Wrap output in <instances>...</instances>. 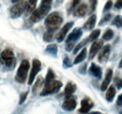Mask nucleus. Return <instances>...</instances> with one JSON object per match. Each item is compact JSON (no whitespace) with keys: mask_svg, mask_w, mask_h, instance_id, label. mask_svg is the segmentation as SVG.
Segmentation results:
<instances>
[{"mask_svg":"<svg viewBox=\"0 0 122 114\" xmlns=\"http://www.w3.org/2000/svg\"><path fill=\"white\" fill-rule=\"evenodd\" d=\"M63 22V19L61 15L58 12H53L47 16L45 19V26L48 28V30H53L55 31L57 29Z\"/></svg>","mask_w":122,"mask_h":114,"instance_id":"nucleus-1","label":"nucleus"},{"mask_svg":"<svg viewBox=\"0 0 122 114\" xmlns=\"http://www.w3.org/2000/svg\"><path fill=\"white\" fill-rule=\"evenodd\" d=\"M29 62L27 60H23L22 63L20 64V66L17 70L15 76V80L20 82V83H24L26 80L27 77V72L29 70Z\"/></svg>","mask_w":122,"mask_h":114,"instance_id":"nucleus-2","label":"nucleus"},{"mask_svg":"<svg viewBox=\"0 0 122 114\" xmlns=\"http://www.w3.org/2000/svg\"><path fill=\"white\" fill-rule=\"evenodd\" d=\"M62 87V82L59 81H52L48 83H45V87L42 90V92L41 93V95H51V94H55L56 93L59 89Z\"/></svg>","mask_w":122,"mask_h":114,"instance_id":"nucleus-3","label":"nucleus"},{"mask_svg":"<svg viewBox=\"0 0 122 114\" xmlns=\"http://www.w3.org/2000/svg\"><path fill=\"white\" fill-rule=\"evenodd\" d=\"M26 9V2L25 0H20L15 5H13L10 9V17L11 18H18L24 13Z\"/></svg>","mask_w":122,"mask_h":114,"instance_id":"nucleus-4","label":"nucleus"},{"mask_svg":"<svg viewBox=\"0 0 122 114\" xmlns=\"http://www.w3.org/2000/svg\"><path fill=\"white\" fill-rule=\"evenodd\" d=\"M1 63H4L6 66H10L14 63V54L10 50H5L1 52Z\"/></svg>","mask_w":122,"mask_h":114,"instance_id":"nucleus-5","label":"nucleus"},{"mask_svg":"<svg viewBox=\"0 0 122 114\" xmlns=\"http://www.w3.org/2000/svg\"><path fill=\"white\" fill-rule=\"evenodd\" d=\"M41 67V64L38 59H34L33 63H32V69H31L30 75H29V79H28V84H32L37 74L40 72Z\"/></svg>","mask_w":122,"mask_h":114,"instance_id":"nucleus-6","label":"nucleus"},{"mask_svg":"<svg viewBox=\"0 0 122 114\" xmlns=\"http://www.w3.org/2000/svg\"><path fill=\"white\" fill-rule=\"evenodd\" d=\"M73 26V23L72 22H70V23H67L61 29L60 31H59V33L57 34V36H56V40L58 41V42H62L64 39H65V38H66V35L68 34V32L71 30V28Z\"/></svg>","mask_w":122,"mask_h":114,"instance_id":"nucleus-7","label":"nucleus"},{"mask_svg":"<svg viewBox=\"0 0 122 114\" xmlns=\"http://www.w3.org/2000/svg\"><path fill=\"white\" fill-rule=\"evenodd\" d=\"M62 108L65 110H70V111L73 110L76 108V100L74 99L71 95L66 97V100L64 101V103L62 105Z\"/></svg>","mask_w":122,"mask_h":114,"instance_id":"nucleus-8","label":"nucleus"},{"mask_svg":"<svg viewBox=\"0 0 122 114\" xmlns=\"http://www.w3.org/2000/svg\"><path fill=\"white\" fill-rule=\"evenodd\" d=\"M93 107V102L89 98H85L82 100L81 102V108L79 109V111L81 113H87L91 108Z\"/></svg>","mask_w":122,"mask_h":114,"instance_id":"nucleus-9","label":"nucleus"},{"mask_svg":"<svg viewBox=\"0 0 122 114\" xmlns=\"http://www.w3.org/2000/svg\"><path fill=\"white\" fill-rule=\"evenodd\" d=\"M102 40H95L93 44L91 45V48H90V52H89V58L92 59L93 57H95V55L99 52L100 49L102 48Z\"/></svg>","mask_w":122,"mask_h":114,"instance_id":"nucleus-10","label":"nucleus"},{"mask_svg":"<svg viewBox=\"0 0 122 114\" xmlns=\"http://www.w3.org/2000/svg\"><path fill=\"white\" fill-rule=\"evenodd\" d=\"M52 1L53 0H42L41 1V7L39 8L42 16L44 17L50 10L51 9V4H52Z\"/></svg>","mask_w":122,"mask_h":114,"instance_id":"nucleus-11","label":"nucleus"},{"mask_svg":"<svg viewBox=\"0 0 122 114\" xmlns=\"http://www.w3.org/2000/svg\"><path fill=\"white\" fill-rule=\"evenodd\" d=\"M82 34H83V33H82V30L80 28L74 29V30L69 35V37H68V38H67V42H75L79 38H81Z\"/></svg>","mask_w":122,"mask_h":114,"instance_id":"nucleus-12","label":"nucleus"},{"mask_svg":"<svg viewBox=\"0 0 122 114\" xmlns=\"http://www.w3.org/2000/svg\"><path fill=\"white\" fill-rule=\"evenodd\" d=\"M110 51H111V48H110V46L109 45H105L103 48H102V50L101 51V52L99 53V61L100 62H104V61H106L107 59H108V57H109V54H110Z\"/></svg>","mask_w":122,"mask_h":114,"instance_id":"nucleus-13","label":"nucleus"},{"mask_svg":"<svg viewBox=\"0 0 122 114\" xmlns=\"http://www.w3.org/2000/svg\"><path fill=\"white\" fill-rule=\"evenodd\" d=\"M112 75H113V70L112 69H108L106 71V74H105V78L102 81V91H105L107 88H108V85L109 83L111 82V80H112Z\"/></svg>","mask_w":122,"mask_h":114,"instance_id":"nucleus-14","label":"nucleus"},{"mask_svg":"<svg viewBox=\"0 0 122 114\" xmlns=\"http://www.w3.org/2000/svg\"><path fill=\"white\" fill-rule=\"evenodd\" d=\"M86 10H87V6L86 4H81V5H78L75 8L74 14L78 17H83V16L86 15Z\"/></svg>","mask_w":122,"mask_h":114,"instance_id":"nucleus-15","label":"nucleus"},{"mask_svg":"<svg viewBox=\"0 0 122 114\" xmlns=\"http://www.w3.org/2000/svg\"><path fill=\"white\" fill-rule=\"evenodd\" d=\"M96 20H97L96 15H91V16L87 19V21L86 22L84 27L86 29V30H91V29H93L94 26H95V24H96Z\"/></svg>","mask_w":122,"mask_h":114,"instance_id":"nucleus-16","label":"nucleus"},{"mask_svg":"<svg viewBox=\"0 0 122 114\" xmlns=\"http://www.w3.org/2000/svg\"><path fill=\"white\" fill-rule=\"evenodd\" d=\"M42 18H43V16L41 14L40 9H37V10H35L32 12L31 17H30V21L32 23H37V22H39V21H40L41 19H42Z\"/></svg>","mask_w":122,"mask_h":114,"instance_id":"nucleus-17","label":"nucleus"},{"mask_svg":"<svg viewBox=\"0 0 122 114\" xmlns=\"http://www.w3.org/2000/svg\"><path fill=\"white\" fill-rule=\"evenodd\" d=\"M89 71H90V73H91L94 77H97V78H101L102 77V69L96 64H92Z\"/></svg>","mask_w":122,"mask_h":114,"instance_id":"nucleus-18","label":"nucleus"},{"mask_svg":"<svg viewBox=\"0 0 122 114\" xmlns=\"http://www.w3.org/2000/svg\"><path fill=\"white\" fill-rule=\"evenodd\" d=\"M37 2H38V0H28V2L26 3V9H25L26 14H30L35 10Z\"/></svg>","mask_w":122,"mask_h":114,"instance_id":"nucleus-19","label":"nucleus"},{"mask_svg":"<svg viewBox=\"0 0 122 114\" xmlns=\"http://www.w3.org/2000/svg\"><path fill=\"white\" fill-rule=\"evenodd\" d=\"M75 90H76L75 84H73L72 82H69V83L67 84V86H66V88H65V95H66V97L71 96V95L75 92Z\"/></svg>","mask_w":122,"mask_h":114,"instance_id":"nucleus-20","label":"nucleus"},{"mask_svg":"<svg viewBox=\"0 0 122 114\" xmlns=\"http://www.w3.org/2000/svg\"><path fill=\"white\" fill-rule=\"evenodd\" d=\"M116 95V89L114 86H110L107 90L106 93V100L108 102H112L114 100V97Z\"/></svg>","mask_w":122,"mask_h":114,"instance_id":"nucleus-21","label":"nucleus"},{"mask_svg":"<svg viewBox=\"0 0 122 114\" xmlns=\"http://www.w3.org/2000/svg\"><path fill=\"white\" fill-rule=\"evenodd\" d=\"M42 85H43V79H42L41 77H40V78H38V80L36 81L35 84L33 86V93H34L35 95H37L38 92L41 90V88Z\"/></svg>","mask_w":122,"mask_h":114,"instance_id":"nucleus-22","label":"nucleus"},{"mask_svg":"<svg viewBox=\"0 0 122 114\" xmlns=\"http://www.w3.org/2000/svg\"><path fill=\"white\" fill-rule=\"evenodd\" d=\"M86 56V48H84L82 51H81V52L77 55V57L75 58V60H74V62H73V64H79V63H81L83 60H85V58Z\"/></svg>","mask_w":122,"mask_h":114,"instance_id":"nucleus-23","label":"nucleus"},{"mask_svg":"<svg viewBox=\"0 0 122 114\" xmlns=\"http://www.w3.org/2000/svg\"><path fill=\"white\" fill-rule=\"evenodd\" d=\"M100 34H101V31H100L99 29L94 30L91 34H90V36L88 37V38H87L88 41H95V40H97V38H99Z\"/></svg>","mask_w":122,"mask_h":114,"instance_id":"nucleus-24","label":"nucleus"},{"mask_svg":"<svg viewBox=\"0 0 122 114\" xmlns=\"http://www.w3.org/2000/svg\"><path fill=\"white\" fill-rule=\"evenodd\" d=\"M54 38V31L53 30H48L47 32H45L44 36H43V39L46 42H50L53 40Z\"/></svg>","mask_w":122,"mask_h":114,"instance_id":"nucleus-25","label":"nucleus"},{"mask_svg":"<svg viewBox=\"0 0 122 114\" xmlns=\"http://www.w3.org/2000/svg\"><path fill=\"white\" fill-rule=\"evenodd\" d=\"M114 37V32L112 29H107L104 32V34L102 35V39L103 40H110L112 38Z\"/></svg>","mask_w":122,"mask_h":114,"instance_id":"nucleus-26","label":"nucleus"},{"mask_svg":"<svg viewBox=\"0 0 122 114\" xmlns=\"http://www.w3.org/2000/svg\"><path fill=\"white\" fill-rule=\"evenodd\" d=\"M55 79V73L53 72V70L49 69L48 72H47V76H46V79H45V83H48L52 81H54Z\"/></svg>","mask_w":122,"mask_h":114,"instance_id":"nucleus-27","label":"nucleus"},{"mask_svg":"<svg viewBox=\"0 0 122 114\" xmlns=\"http://www.w3.org/2000/svg\"><path fill=\"white\" fill-rule=\"evenodd\" d=\"M56 51H57V47L56 45L55 44H52V45H49L46 49V52H50V53H53V54H56Z\"/></svg>","mask_w":122,"mask_h":114,"instance_id":"nucleus-28","label":"nucleus"},{"mask_svg":"<svg viewBox=\"0 0 122 114\" xmlns=\"http://www.w3.org/2000/svg\"><path fill=\"white\" fill-rule=\"evenodd\" d=\"M113 24L116 25V26H117V27H122V17L121 16H117L115 19H114V21H113Z\"/></svg>","mask_w":122,"mask_h":114,"instance_id":"nucleus-29","label":"nucleus"},{"mask_svg":"<svg viewBox=\"0 0 122 114\" xmlns=\"http://www.w3.org/2000/svg\"><path fill=\"white\" fill-rule=\"evenodd\" d=\"M97 2H98V0H89V4H90V6H89V8H90L89 11L90 12L95 10L96 6H97Z\"/></svg>","mask_w":122,"mask_h":114,"instance_id":"nucleus-30","label":"nucleus"},{"mask_svg":"<svg viewBox=\"0 0 122 114\" xmlns=\"http://www.w3.org/2000/svg\"><path fill=\"white\" fill-rule=\"evenodd\" d=\"M86 42H88V39H86V40H83L81 43H79V44L76 46V48L74 49V53H77V52H78V51H79V50H80V49H81V48H82Z\"/></svg>","mask_w":122,"mask_h":114,"instance_id":"nucleus-31","label":"nucleus"},{"mask_svg":"<svg viewBox=\"0 0 122 114\" xmlns=\"http://www.w3.org/2000/svg\"><path fill=\"white\" fill-rule=\"evenodd\" d=\"M111 17H112V14H110V13H108V14H105V15H104V17L102 19V21H101L100 24H104V23L108 22V21L111 19Z\"/></svg>","mask_w":122,"mask_h":114,"instance_id":"nucleus-32","label":"nucleus"},{"mask_svg":"<svg viewBox=\"0 0 122 114\" xmlns=\"http://www.w3.org/2000/svg\"><path fill=\"white\" fill-rule=\"evenodd\" d=\"M112 6H113V2H112V0H108V1L106 2V4H105V6H104V11L109 10L112 8Z\"/></svg>","mask_w":122,"mask_h":114,"instance_id":"nucleus-33","label":"nucleus"},{"mask_svg":"<svg viewBox=\"0 0 122 114\" xmlns=\"http://www.w3.org/2000/svg\"><path fill=\"white\" fill-rule=\"evenodd\" d=\"M74 47V42H67L66 45V50L67 51H71Z\"/></svg>","mask_w":122,"mask_h":114,"instance_id":"nucleus-34","label":"nucleus"},{"mask_svg":"<svg viewBox=\"0 0 122 114\" xmlns=\"http://www.w3.org/2000/svg\"><path fill=\"white\" fill-rule=\"evenodd\" d=\"M26 96H27V92H25V93H23V94L21 95V99H20V104H23V103H24V101L25 100V98H26Z\"/></svg>","mask_w":122,"mask_h":114,"instance_id":"nucleus-35","label":"nucleus"},{"mask_svg":"<svg viewBox=\"0 0 122 114\" xmlns=\"http://www.w3.org/2000/svg\"><path fill=\"white\" fill-rule=\"evenodd\" d=\"M80 1L81 0H72V2H71V10H73V9H75L77 6H78V4L80 3Z\"/></svg>","mask_w":122,"mask_h":114,"instance_id":"nucleus-36","label":"nucleus"},{"mask_svg":"<svg viewBox=\"0 0 122 114\" xmlns=\"http://www.w3.org/2000/svg\"><path fill=\"white\" fill-rule=\"evenodd\" d=\"M115 7L117 8V9H121L122 8V0H117V2H116V4H115Z\"/></svg>","mask_w":122,"mask_h":114,"instance_id":"nucleus-37","label":"nucleus"},{"mask_svg":"<svg viewBox=\"0 0 122 114\" xmlns=\"http://www.w3.org/2000/svg\"><path fill=\"white\" fill-rule=\"evenodd\" d=\"M117 106H122V94L118 96V98H117Z\"/></svg>","mask_w":122,"mask_h":114,"instance_id":"nucleus-38","label":"nucleus"},{"mask_svg":"<svg viewBox=\"0 0 122 114\" xmlns=\"http://www.w3.org/2000/svg\"><path fill=\"white\" fill-rule=\"evenodd\" d=\"M117 86L118 89L122 88V79H119L118 81H117Z\"/></svg>","mask_w":122,"mask_h":114,"instance_id":"nucleus-39","label":"nucleus"},{"mask_svg":"<svg viewBox=\"0 0 122 114\" xmlns=\"http://www.w3.org/2000/svg\"><path fill=\"white\" fill-rule=\"evenodd\" d=\"M87 114H102L101 112H99V111H93V112H89V113Z\"/></svg>","mask_w":122,"mask_h":114,"instance_id":"nucleus-40","label":"nucleus"},{"mask_svg":"<svg viewBox=\"0 0 122 114\" xmlns=\"http://www.w3.org/2000/svg\"><path fill=\"white\" fill-rule=\"evenodd\" d=\"M119 67L122 68V59H121V61H120V63H119Z\"/></svg>","mask_w":122,"mask_h":114,"instance_id":"nucleus-41","label":"nucleus"},{"mask_svg":"<svg viewBox=\"0 0 122 114\" xmlns=\"http://www.w3.org/2000/svg\"><path fill=\"white\" fill-rule=\"evenodd\" d=\"M11 1H12V2H13V3H17V2H19V1H20V0H11Z\"/></svg>","mask_w":122,"mask_h":114,"instance_id":"nucleus-42","label":"nucleus"},{"mask_svg":"<svg viewBox=\"0 0 122 114\" xmlns=\"http://www.w3.org/2000/svg\"><path fill=\"white\" fill-rule=\"evenodd\" d=\"M120 114H122V110H121V112H120Z\"/></svg>","mask_w":122,"mask_h":114,"instance_id":"nucleus-43","label":"nucleus"}]
</instances>
